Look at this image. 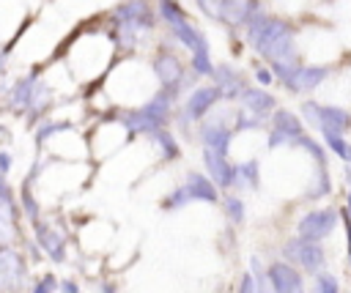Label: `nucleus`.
<instances>
[{"label":"nucleus","instance_id":"obj_26","mask_svg":"<svg viewBox=\"0 0 351 293\" xmlns=\"http://www.w3.org/2000/svg\"><path fill=\"white\" fill-rule=\"evenodd\" d=\"M348 162H351V159H348Z\"/></svg>","mask_w":351,"mask_h":293},{"label":"nucleus","instance_id":"obj_16","mask_svg":"<svg viewBox=\"0 0 351 293\" xmlns=\"http://www.w3.org/2000/svg\"><path fill=\"white\" fill-rule=\"evenodd\" d=\"M55 290H60V282L55 279V274H44V277L33 285V293H55Z\"/></svg>","mask_w":351,"mask_h":293},{"label":"nucleus","instance_id":"obj_23","mask_svg":"<svg viewBox=\"0 0 351 293\" xmlns=\"http://www.w3.org/2000/svg\"><path fill=\"white\" fill-rule=\"evenodd\" d=\"M99 290H101V293H118V290H115V285H110V282L99 285Z\"/></svg>","mask_w":351,"mask_h":293},{"label":"nucleus","instance_id":"obj_3","mask_svg":"<svg viewBox=\"0 0 351 293\" xmlns=\"http://www.w3.org/2000/svg\"><path fill=\"white\" fill-rule=\"evenodd\" d=\"M337 225V211L335 208H315L310 214H304L296 225V235L304 241H324Z\"/></svg>","mask_w":351,"mask_h":293},{"label":"nucleus","instance_id":"obj_12","mask_svg":"<svg viewBox=\"0 0 351 293\" xmlns=\"http://www.w3.org/2000/svg\"><path fill=\"white\" fill-rule=\"evenodd\" d=\"M225 214H228V219H230L233 225H241V222H244V203H241L236 194H228V197H225Z\"/></svg>","mask_w":351,"mask_h":293},{"label":"nucleus","instance_id":"obj_6","mask_svg":"<svg viewBox=\"0 0 351 293\" xmlns=\"http://www.w3.org/2000/svg\"><path fill=\"white\" fill-rule=\"evenodd\" d=\"M304 137L302 123L296 120V115L291 112H274V126H271V137L269 145H285V142H299Z\"/></svg>","mask_w":351,"mask_h":293},{"label":"nucleus","instance_id":"obj_14","mask_svg":"<svg viewBox=\"0 0 351 293\" xmlns=\"http://www.w3.org/2000/svg\"><path fill=\"white\" fill-rule=\"evenodd\" d=\"M324 140H326V145L340 156V159H351V145L343 140V134H324Z\"/></svg>","mask_w":351,"mask_h":293},{"label":"nucleus","instance_id":"obj_1","mask_svg":"<svg viewBox=\"0 0 351 293\" xmlns=\"http://www.w3.org/2000/svg\"><path fill=\"white\" fill-rule=\"evenodd\" d=\"M195 200L217 203V200H219V186H217L208 175L189 173V175H186V181H184L181 186H176V189L162 200V208H181V205L195 203Z\"/></svg>","mask_w":351,"mask_h":293},{"label":"nucleus","instance_id":"obj_13","mask_svg":"<svg viewBox=\"0 0 351 293\" xmlns=\"http://www.w3.org/2000/svg\"><path fill=\"white\" fill-rule=\"evenodd\" d=\"M315 293H340V282H337V277L329 274V271L315 274Z\"/></svg>","mask_w":351,"mask_h":293},{"label":"nucleus","instance_id":"obj_4","mask_svg":"<svg viewBox=\"0 0 351 293\" xmlns=\"http://www.w3.org/2000/svg\"><path fill=\"white\" fill-rule=\"evenodd\" d=\"M266 277H269L274 293H304V279H302V274L296 271V266H291L288 260L269 263Z\"/></svg>","mask_w":351,"mask_h":293},{"label":"nucleus","instance_id":"obj_21","mask_svg":"<svg viewBox=\"0 0 351 293\" xmlns=\"http://www.w3.org/2000/svg\"><path fill=\"white\" fill-rule=\"evenodd\" d=\"M343 219H346V241H348V266H351V216L343 211Z\"/></svg>","mask_w":351,"mask_h":293},{"label":"nucleus","instance_id":"obj_9","mask_svg":"<svg viewBox=\"0 0 351 293\" xmlns=\"http://www.w3.org/2000/svg\"><path fill=\"white\" fill-rule=\"evenodd\" d=\"M233 186H244V189H258V162L247 159L241 164H236V181Z\"/></svg>","mask_w":351,"mask_h":293},{"label":"nucleus","instance_id":"obj_8","mask_svg":"<svg viewBox=\"0 0 351 293\" xmlns=\"http://www.w3.org/2000/svg\"><path fill=\"white\" fill-rule=\"evenodd\" d=\"M219 99V90L217 88H197L189 99H186V118H192V120H197V118H203L206 112H208V107L214 104Z\"/></svg>","mask_w":351,"mask_h":293},{"label":"nucleus","instance_id":"obj_15","mask_svg":"<svg viewBox=\"0 0 351 293\" xmlns=\"http://www.w3.org/2000/svg\"><path fill=\"white\" fill-rule=\"evenodd\" d=\"M329 175H326V167H318L315 178H313V186H310V197H324L329 192Z\"/></svg>","mask_w":351,"mask_h":293},{"label":"nucleus","instance_id":"obj_10","mask_svg":"<svg viewBox=\"0 0 351 293\" xmlns=\"http://www.w3.org/2000/svg\"><path fill=\"white\" fill-rule=\"evenodd\" d=\"M244 101H247V107H252V112L255 115H266L269 110H271V96H266V93H261V90H247L244 93Z\"/></svg>","mask_w":351,"mask_h":293},{"label":"nucleus","instance_id":"obj_17","mask_svg":"<svg viewBox=\"0 0 351 293\" xmlns=\"http://www.w3.org/2000/svg\"><path fill=\"white\" fill-rule=\"evenodd\" d=\"M252 274H255V282H258V293H274V288H271L266 271L258 268V260H252Z\"/></svg>","mask_w":351,"mask_h":293},{"label":"nucleus","instance_id":"obj_24","mask_svg":"<svg viewBox=\"0 0 351 293\" xmlns=\"http://www.w3.org/2000/svg\"><path fill=\"white\" fill-rule=\"evenodd\" d=\"M258 79H261V82H269V79H271V74H269V71H258Z\"/></svg>","mask_w":351,"mask_h":293},{"label":"nucleus","instance_id":"obj_7","mask_svg":"<svg viewBox=\"0 0 351 293\" xmlns=\"http://www.w3.org/2000/svg\"><path fill=\"white\" fill-rule=\"evenodd\" d=\"M36 241L38 246L52 257V260H63L66 257V238L55 225H44L36 222Z\"/></svg>","mask_w":351,"mask_h":293},{"label":"nucleus","instance_id":"obj_5","mask_svg":"<svg viewBox=\"0 0 351 293\" xmlns=\"http://www.w3.org/2000/svg\"><path fill=\"white\" fill-rule=\"evenodd\" d=\"M25 263L16 252L0 249V290H16L25 282Z\"/></svg>","mask_w":351,"mask_h":293},{"label":"nucleus","instance_id":"obj_11","mask_svg":"<svg viewBox=\"0 0 351 293\" xmlns=\"http://www.w3.org/2000/svg\"><path fill=\"white\" fill-rule=\"evenodd\" d=\"M154 140H156V145L162 148V153H165V159H176V156H178V145H176V140H173V134H167V131H162V129H156V131H154Z\"/></svg>","mask_w":351,"mask_h":293},{"label":"nucleus","instance_id":"obj_18","mask_svg":"<svg viewBox=\"0 0 351 293\" xmlns=\"http://www.w3.org/2000/svg\"><path fill=\"white\" fill-rule=\"evenodd\" d=\"M239 293H258V282H255V274H252V271H247V274L241 277Z\"/></svg>","mask_w":351,"mask_h":293},{"label":"nucleus","instance_id":"obj_25","mask_svg":"<svg viewBox=\"0 0 351 293\" xmlns=\"http://www.w3.org/2000/svg\"><path fill=\"white\" fill-rule=\"evenodd\" d=\"M346 214L351 216V189H348V200H346Z\"/></svg>","mask_w":351,"mask_h":293},{"label":"nucleus","instance_id":"obj_20","mask_svg":"<svg viewBox=\"0 0 351 293\" xmlns=\"http://www.w3.org/2000/svg\"><path fill=\"white\" fill-rule=\"evenodd\" d=\"M60 293H82V290L74 279H66V282H60Z\"/></svg>","mask_w":351,"mask_h":293},{"label":"nucleus","instance_id":"obj_2","mask_svg":"<svg viewBox=\"0 0 351 293\" xmlns=\"http://www.w3.org/2000/svg\"><path fill=\"white\" fill-rule=\"evenodd\" d=\"M282 255L288 257V263L293 266H302L304 271H315L321 274L324 266H326V252L318 241H304V238H291L285 246H282Z\"/></svg>","mask_w":351,"mask_h":293},{"label":"nucleus","instance_id":"obj_19","mask_svg":"<svg viewBox=\"0 0 351 293\" xmlns=\"http://www.w3.org/2000/svg\"><path fill=\"white\" fill-rule=\"evenodd\" d=\"M8 238H11V222H8L5 211L0 208V244H5Z\"/></svg>","mask_w":351,"mask_h":293},{"label":"nucleus","instance_id":"obj_22","mask_svg":"<svg viewBox=\"0 0 351 293\" xmlns=\"http://www.w3.org/2000/svg\"><path fill=\"white\" fill-rule=\"evenodd\" d=\"M8 170H11V156L0 153V173H8Z\"/></svg>","mask_w":351,"mask_h":293}]
</instances>
